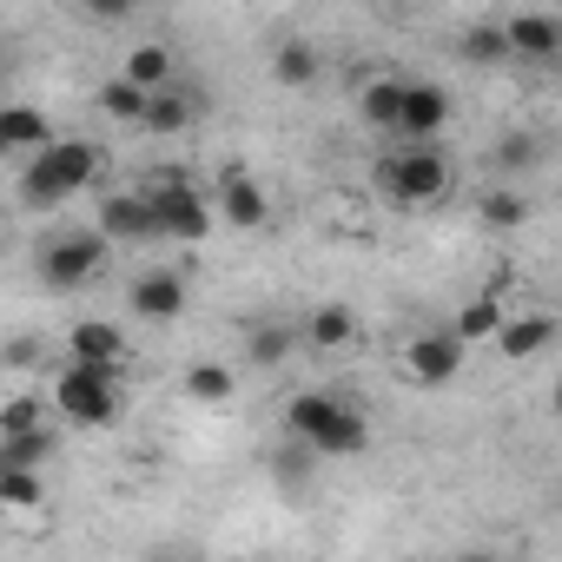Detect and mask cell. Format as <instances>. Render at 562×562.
<instances>
[{"instance_id": "cell-1", "label": "cell", "mask_w": 562, "mask_h": 562, "mask_svg": "<svg viewBox=\"0 0 562 562\" xmlns=\"http://www.w3.org/2000/svg\"><path fill=\"white\" fill-rule=\"evenodd\" d=\"M285 437L318 450V463L325 457H364L371 450V417L351 397H338V391H299L285 404Z\"/></svg>"}, {"instance_id": "cell-2", "label": "cell", "mask_w": 562, "mask_h": 562, "mask_svg": "<svg viewBox=\"0 0 562 562\" xmlns=\"http://www.w3.org/2000/svg\"><path fill=\"white\" fill-rule=\"evenodd\" d=\"M93 179H100V146L93 139H60L54 153H41V159L21 166V205L54 212V205L80 199Z\"/></svg>"}, {"instance_id": "cell-3", "label": "cell", "mask_w": 562, "mask_h": 562, "mask_svg": "<svg viewBox=\"0 0 562 562\" xmlns=\"http://www.w3.org/2000/svg\"><path fill=\"white\" fill-rule=\"evenodd\" d=\"M378 179H384V192L397 205H443L457 172H450V153L443 146H404V153H391L378 166Z\"/></svg>"}, {"instance_id": "cell-4", "label": "cell", "mask_w": 562, "mask_h": 562, "mask_svg": "<svg viewBox=\"0 0 562 562\" xmlns=\"http://www.w3.org/2000/svg\"><path fill=\"white\" fill-rule=\"evenodd\" d=\"M54 411H60L67 424H87V430L120 424V371L60 364V378H54Z\"/></svg>"}, {"instance_id": "cell-5", "label": "cell", "mask_w": 562, "mask_h": 562, "mask_svg": "<svg viewBox=\"0 0 562 562\" xmlns=\"http://www.w3.org/2000/svg\"><path fill=\"white\" fill-rule=\"evenodd\" d=\"M106 238L100 232H54L47 245H41V285L47 292H80V285H93V278L106 271Z\"/></svg>"}, {"instance_id": "cell-6", "label": "cell", "mask_w": 562, "mask_h": 562, "mask_svg": "<svg viewBox=\"0 0 562 562\" xmlns=\"http://www.w3.org/2000/svg\"><path fill=\"white\" fill-rule=\"evenodd\" d=\"M146 199H153V225H159V238H179V245H199V238L212 232V218H218L212 199H205L192 179H179V172L153 179Z\"/></svg>"}, {"instance_id": "cell-7", "label": "cell", "mask_w": 562, "mask_h": 562, "mask_svg": "<svg viewBox=\"0 0 562 562\" xmlns=\"http://www.w3.org/2000/svg\"><path fill=\"white\" fill-rule=\"evenodd\" d=\"M463 358H470V345H463L450 325H437V331H417V338H411V351H404V378L424 384V391H443V384L463 371Z\"/></svg>"}, {"instance_id": "cell-8", "label": "cell", "mask_w": 562, "mask_h": 562, "mask_svg": "<svg viewBox=\"0 0 562 562\" xmlns=\"http://www.w3.org/2000/svg\"><path fill=\"white\" fill-rule=\"evenodd\" d=\"M126 312L146 318V325H179L186 318V278L172 265H146L126 285Z\"/></svg>"}, {"instance_id": "cell-9", "label": "cell", "mask_w": 562, "mask_h": 562, "mask_svg": "<svg viewBox=\"0 0 562 562\" xmlns=\"http://www.w3.org/2000/svg\"><path fill=\"white\" fill-rule=\"evenodd\" d=\"M450 113H457V100H450V87H437V80H411L404 87V146H437L443 139V126H450Z\"/></svg>"}, {"instance_id": "cell-10", "label": "cell", "mask_w": 562, "mask_h": 562, "mask_svg": "<svg viewBox=\"0 0 562 562\" xmlns=\"http://www.w3.org/2000/svg\"><path fill=\"white\" fill-rule=\"evenodd\" d=\"M212 212H218L232 232H258V225L271 218V199H265V186H258L245 166H225V172H218V192H212Z\"/></svg>"}, {"instance_id": "cell-11", "label": "cell", "mask_w": 562, "mask_h": 562, "mask_svg": "<svg viewBox=\"0 0 562 562\" xmlns=\"http://www.w3.org/2000/svg\"><path fill=\"white\" fill-rule=\"evenodd\" d=\"M93 232H100L106 245H146V238H159V225H153V199H146V192H106Z\"/></svg>"}, {"instance_id": "cell-12", "label": "cell", "mask_w": 562, "mask_h": 562, "mask_svg": "<svg viewBox=\"0 0 562 562\" xmlns=\"http://www.w3.org/2000/svg\"><path fill=\"white\" fill-rule=\"evenodd\" d=\"M67 364H93V371H120L126 364V331L113 318H80L67 331Z\"/></svg>"}, {"instance_id": "cell-13", "label": "cell", "mask_w": 562, "mask_h": 562, "mask_svg": "<svg viewBox=\"0 0 562 562\" xmlns=\"http://www.w3.org/2000/svg\"><path fill=\"white\" fill-rule=\"evenodd\" d=\"M60 139H54V120L41 113V106H0V153H14L21 166L27 159H41V153H54Z\"/></svg>"}, {"instance_id": "cell-14", "label": "cell", "mask_w": 562, "mask_h": 562, "mask_svg": "<svg viewBox=\"0 0 562 562\" xmlns=\"http://www.w3.org/2000/svg\"><path fill=\"white\" fill-rule=\"evenodd\" d=\"M549 345H555V318H549V312H509V325H503V338H496V358L529 364V358H542Z\"/></svg>"}, {"instance_id": "cell-15", "label": "cell", "mask_w": 562, "mask_h": 562, "mask_svg": "<svg viewBox=\"0 0 562 562\" xmlns=\"http://www.w3.org/2000/svg\"><path fill=\"white\" fill-rule=\"evenodd\" d=\"M509 54L516 60H562V21L555 14H509Z\"/></svg>"}, {"instance_id": "cell-16", "label": "cell", "mask_w": 562, "mask_h": 562, "mask_svg": "<svg viewBox=\"0 0 562 562\" xmlns=\"http://www.w3.org/2000/svg\"><path fill=\"white\" fill-rule=\"evenodd\" d=\"M299 345H305V331H299V325H285V318H265V325H251V331H245V358H251V364H265V371H278Z\"/></svg>"}, {"instance_id": "cell-17", "label": "cell", "mask_w": 562, "mask_h": 562, "mask_svg": "<svg viewBox=\"0 0 562 562\" xmlns=\"http://www.w3.org/2000/svg\"><path fill=\"white\" fill-rule=\"evenodd\" d=\"M299 331H305V345H312V351H345V345L358 338V312L331 299V305L305 312V325H299Z\"/></svg>"}, {"instance_id": "cell-18", "label": "cell", "mask_w": 562, "mask_h": 562, "mask_svg": "<svg viewBox=\"0 0 562 562\" xmlns=\"http://www.w3.org/2000/svg\"><path fill=\"white\" fill-rule=\"evenodd\" d=\"M271 80H278V87H318V80H325V54H318L312 41H278Z\"/></svg>"}, {"instance_id": "cell-19", "label": "cell", "mask_w": 562, "mask_h": 562, "mask_svg": "<svg viewBox=\"0 0 562 562\" xmlns=\"http://www.w3.org/2000/svg\"><path fill=\"white\" fill-rule=\"evenodd\" d=\"M404 87H411V80H371V87L358 93V120H364L371 133H397V126H404Z\"/></svg>"}, {"instance_id": "cell-20", "label": "cell", "mask_w": 562, "mask_h": 562, "mask_svg": "<svg viewBox=\"0 0 562 562\" xmlns=\"http://www.w3.org/2000/svg\"><path fill=\"white\" fill-rule=\"evenodd\" d=\"M139 93H166L172 87V47H159V41H146V47H133L126 54V67H120Z\"/></svg>"}, {"instance_id": "cell-21", "label": "cell", "mask_w": 562, "mask_h": 562, "mask_svg": "<svg viewBox=\"0 0 562 562\" xmlns=\"http://www.w3.org/2000/svg\"><path fill=\"white\" fill-rule=\"evenodd\" d=\"M529 212H536V205H529V192H516V186H496V192L476 199V218H483L490 232H522Z\"/></svg>"}, {"instance_id": "cell-22", "label": "cell", "mask_w": 562, "mask_h": 562, "mask_svg": "<svg viewBox=\"0 0 562 562\" xmlns=\"http://www.w3.org/2000/svg\"><path fill=\"white\" fill-rule=\"evenodd\" d=\"M503 325H509V312H503L496 299H470V305L450 318V331H457L463 345H496V338H503Z\"/></svg>"}, {"instance_id": "cell-23", "label": "cell", "mask_w": 562, "mask_h": 562, "mask_svg": "<svg viewBox=\"0 0 562 562\" xmlns=\"http://www.w3.org/2000/svg\"><path fill=\"white\" fill-rule=\"evenodd\" d=\"M60 457V430H34V437H14V443H0V470H47Z\"/></svg>"}, {"instance_id": "cell-24", "label": "cell", "mask_w": 562, "mask_h": 562, "mask_svg": "<svg viewBox=\"0 0 562 562\" xmlns=\"http://www.w3.org/2000/svg\"><path fill=\"white\" fill-rule=\"evenodd\" d=\"M100 106H106V120H120V126H146V113H153V93H139L126 74H113V80L100 87Z\"/></svg>"}, {"instance_id": "cell-25", "label": "cell", "mask_w": 562, "mask_h": 562, "mask_svg": "<svg viewBox=\"0 0 562 562\" xmlns=\"http://www.w3.org/2000/svg\"><path fill=\"white\" fill-rule=\"evenodd\" d=\"M192 120H199V100H192V93H179V87H166V93H153L146 133H186Z\"/></svg>"}, {"instance_id": "cell-26", "label": "cell", "mask_w": 562, "mask_h": 562, "mask_svg": "<svg viewBox=\"0 0 562 562\" xmlns=\"http://www.w3.org/2000/svg\"><path fill=\"white\" fill-rule=\"evenodd\" d=\"M463 54H470L476 67H496V60H516V54H509V27H503V21H476V27L463 34Z\"/></svg>"}, {"instance_id": "cell-27", "label": "cell", "mask_w": 562, "mask_h": 562, "mask_svg": "<svg viewBox=\"0 0 562 562\" xmlns=\"http://www.w3.org/2000/svg\"><path fill=\"white\" fill-rule=\"evenodd\" d=\"M490 166H496V172H536V166H542V139H536V133H503L496 153H490Z\"/></svg>"}, {"instance_id": "cell-28", "label": "cell", "mask_w": 562, "mask_h": 562, "mask_svg": "<svg viewBox=\"0 0 562 562\" xmlns=\"http://www.w3.org/2000/svg\"><path fill=\"white\" fill-rule=\"evenodd\" d=\"M232 391H238V378L225 364H192L186 371V397L192 404H232Z\"/></svg>"}, {"instance_id": "cell-29", "label": "cell", "mask_w": 562, "mask_h": 562, "mask_svg": "<svg viewBox=\"0 0 562 562\" xmlns=\"http://www.w3.org/2000/svg\"><path fill=\"white\" fill-rule=\"evenodd\" d=\"M34 430H47V404L41 397H8V411H0V443H14V437H34Z\"/></svg>"}, {"instance_id": "cell-30", "label": "cell", "mask_w": 562, "mask_h": 562, "mask_svg": "<svg viewBox=\"0 0 562 562\" xmlns=\"http://www.w3.org/2000/svg\"><path fill=\"white\" fill-rule=\"evenodd\" d=\"M0 503H8L14 516L41 509V503H47V483H41V470H0Z\"/></svg>"}, {"instance_id": "cell-31", "label": "cell", "mask_w": 562, "mask_h": 562, "mask_svg": "<svg viewBox=\"0 0 562 562\" xmlns=\"http://www.w3.org/2000/svg\"><path fill=\"white\" fill-rule=\"evenodd\" d=\"M271 470H278V483H305V476L318 470V450H305L299 437H285V450L271 457Z\"/></svg>"}, {"instance_id": "cell-32", "label": "cell", "mask_w": 562, "mask_h": 562, "mask_svg": "<svg viewBox=\"0 0 562 562\" xmlns=\"http://www.w3.org/2000/svg\"><path fill=\"white\" fill-rule=\"evenodd\" d=\"M450 562H503L496 549H463V555H450Z\"/></svg>"}, {"instance_id": "cell-33", "label": "cell", "mask_w": 562, "mask_h": 562, "mask_svg": "<svg viewBox=\"0 0 562 562\" xmlns=\"http://www.w3.org/2000/svg\"><path fill=\"white\" fill-rule=\"evenodd\" d=\"M549 411H555V417H562V378H555V391H549Z\"/></svg>"}, {"instance_id": "cell-34", "label": "cell", "mask_w": 562, "mask_h": 562, "mask_svg": "<svg viewBox=\"0 0 562 562\" xmlns=\"http://www.w3.org/2000/svg\"><path fill=\"white\" fill-rule=\"evenodd\" d=\"M139 562H186V555H139Z\"/></svg>"}, {"instance_id": "cell-35", "label": "cell", "mask_w": 562, "mask_h": 562, "mask_svg": "<svg viewBox=\"0 0 562 562\" xmlns=\"http://www.w3.org/2000/svg\"><path fill=\"white\" fill-rule=\"evenodd\" d=\"M555 509H562V503H555Z\"/></svg>"}]
</instances>
